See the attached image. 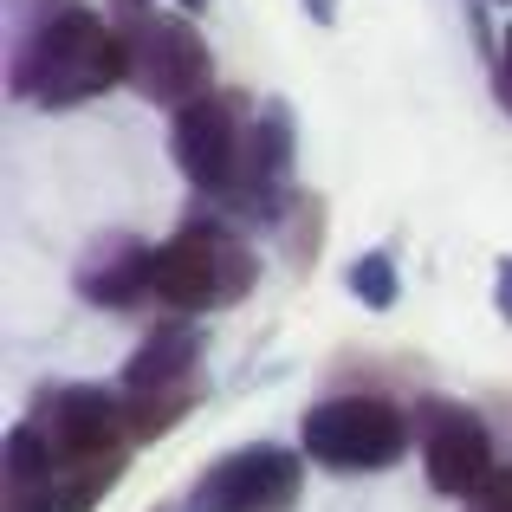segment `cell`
<instances>
[{
    "mask_svg": "<svg viewBox=\"0 0 512 512\" xmlns=\"http://www.w3.org/2000/svg\"><path fill=\"white\" fill-rule=\"evenodd\" d=\"M415 441H422V467H428V487L448 493V500H474L480 487L493 480L500 454H493V435L467 402L454 396H415L409 409Z\"/></svg>",
    "mask_w": 512,
    "mask_h": 512,
    "instance_id": "cell-5",
    "label": "cell"
},
{
    "mask_svg": "<svg viewBox=\"0 0 512 512\" xmlns=\"http://www.w3.org/2000/svg\"><path fill=\"white\" fill-rule=\"evenodd\" d=\"M240 104L247 98H227V91H208V98L182 104L169 117V150L182 175L201 188V195H227L240 175V143H247V124H240Z\"/></svg>",
    "mask_w": 512,
    "mask_h": 512,
    "instance_id": "cell-9",
    "label": "cell"
},
{
    "mask_svg": "<svg viewBox=\"0 0 512 512\" xmlns=\"http://www.w3.org/2000/svg\"><path fill=\"white\" fill-rule=\"evenodd\" d=\"M72 292L85 305H104V312H137V305H156V247L137 234H104L98 247L78 260Z\"/></svg>",
    "mask_w": 512,
    "mask_h": 512,
    "instance_id": "cell-10",
    "label": "cell"
},
{
    "mask_svg": "<svg viewBox=\"0 0 512 512\" xmlns=\"http://www.w3.org/2000/svg\"><path fill=\"white\" fill-rule=\"evenodd\" d=\"M493 85H500V104L512 111V26L500 33V52H493Z\"/></svg>",
    "mask_w": 512,
    "mask_h": 512,
    "instance_id": "cell-17",
    "label": "cell"
},
{
    "mask_svg": "<svg viewBox=\"0 0 512 512\" xmlns=\"http://www.w3.org/2000/svg\"><path fill=\"white\" fill-rule=\"evenodd\" d=\"M175 7H182V13H201V7H208V0H175Z\"/></svg>",
    "mask_w": 512,
    "mask_h": 512,
    "instance_id": "cell-20",
    "label": "cell"
},
{
    "mask_svg": "<svg viewBox=\"0 0 512 512\" xmlns=\"http://www.w3.org/2000/svg\"><path fill=\"white\" fill-rule=\"evenodd\" d=\"M299 7H305V13H312V20H318V26H331V20H338V0H299Z\"/></svg>",
    "mask_w": 512,
    "mask_h": 512,
    "instance_id": "cell-19",
    "label": "cell"
},
{
    "mask_svg": "<svg viewBox=\"0 0 512 512\" xmlns=\"http://www.w3.org/2000/svg\"><path fill=\"white\" fill-rule=\"evenodd\" d=\"M318 234H325V201H318V195H299V201H292V214L279 221V240H286V253L305 266L318 253Z\"/></svg>",
    "mask_w": 512,
    "mask_h": 512,
    "instance_id": "cell-15",
    "label": "cell"
},
{
    "mask_svg": "<svg viewBox=\"0 0 512 512\" xmlns=\"http://www.w3.org/2000/svg\"><path fill=\"white\" fill-rule=\"evenodd\" d=\"M124 78H130V39L111 26V13L59 0L39 20L13 26V59H7L13 98H33L46 111H72V104L124 85Z\"/></svg>",
    "mask_w": 512,
    "mask_h": 512,
    "instance_id": "cell-1",
    "label": "cell"
},
{
    "mask_svg": "<svg viewBox=\"0 0 512 512\" xmlns=\"http://www.w3.org/2000/svg\"><path fill=\"white\" fill-rule=\"evenodd\" d=\"M299 487H305V454L279 448V441H247V448L221 454L195 480L188 506L195 512H292Z\"/></svg>",
    "mask_w": 512,
    "mask_h": 512,
    "instance_id": "cell-6",
    "label": "cell"
},
{
    "mask_svg": "<svg viewBox=\"0 0 512 512\" xmlns=\"http://www.w3.org/2000/svg\"><path fill=\"white\" fill-rule=\"evenodd\" d=\"M117 480H124V454H104V461H72L65 454L52 474L0 487V512H91Z\"/></svg>",
    "mask_w": 512,
    "mask_h": 512,
    "instance_id": "cell-11",
    "label": "cell"
},
{
    "mask_svg": "<svg viewBox=\"0 0 512 512\" xmlns=\"http://www.w3.org/2000/svg\"><path fill=\"white\" fill-rule=\"evenodd\" d=\"M201 389H156V396H124V415H130V441H163L182 428V415L195 409Z\"/></svg>",
    "mask_w": 512,
    "mask_h": 512,
    "instance_id": "cell-13",
    "label": "cell"
},
{
    "mask_svg": "<svg viewBox=\"0 0 512 512\" xmlns=\"http://www.w3.org/2000/svg\"><path fill=\"white\" fill-rule=\"evenodd\" d=\"M409 409H396L376 389H350V396H325L299 415V454L331 474H383L409 454Z\"/></svg>",
    "mask_w": 512,
    "mask_h": 512,
    "instance_id": "cell-3",
    "label": "cell"
},
{
    "mask_svg": "<svg viewBox=\"0 0 512 512\" xmlns=\"http://www.w3.org/2000/svg\"><path fill=\"white\" fill-rule=\"evenodd\" d=\"M201 370V325L195 318H169V325H156L150 338L130 350L124 363V396H156V389H188Z\"/></svg>",
    "mask_w": 512,
    "mask_h": 512,
    "instance_id": "cell-12",
    "label": "cell"
},
{
    "mask_svg": "<svg viewBox=\"0 0 512 512\" xmlns=\"http://www.w3.org/2000/svg\"><path fill=\"white\" fill-rule=\"evenodd\" d=\"M467 512H512V467H493V480L474 493V500H461Z\"/></svg>",
    "mask_w": 512,
    "mask_h": 512,
    "instance_id": "cell-16",
    "label": "cell"
},
{
    "mask_svg": "<svg viewBox=\"0 0 512 512\" xmlns=\"http://www.w3.org/2000/svg\"><path fill=\"white\" fill-rule=\"evenodd\" d=\"M493 305H500V318L512 325V260L493 266Z\"/></svg>",
    "mask_w": 512,
    "mask_h": 512,
    "instance_id": "cell-18",
    "label": "cell"
},
{
    "mask_svg": "<svg viewBox=\"0 0 512 512\" xmlns=\"http://www.w3.org/2000/svg\"><path fill=\"white\" fill-rule=\"evenodd\" d=\"M130 39V85L143 91L150 104H163L175 117L182 104L208 98V78H214V59H208V39L195 33L188 13H150V20L124 26Z\"/></svg>",
    "mask_w": 512,
    "mask_h": 512,
    "instance_id": "cell-4",
    "label": "cell"
},
{
    "mask_svg": "<svg viewBox=\"0 0 512 512\" xmlns=\"http://www.w3.org/2000/svg\"><path fill=\"white\" fill-rule=\"evenodd\" d=\"M59 454L72 461H104V454H124L130 448V415H124V389H104V383H52L39 389L33 415Z\"/></svg>",
    "mask_w": 512,
    "mask_h": 512,
    "instance_id": "cell-8",
    "label": "cell"
},
{
    "mask_svg": "<svg viewBox=\"0 0 512 512\" xmlns=\"http://www.w3.org/2000/svg\"><path fill=\"white\" fill-rule=\"evenodd\" d=\"M292 156H299V130H292V111L279 98H266L260 111L247 117V143H240V175L234 188H227L221 201H234L240 214H253V221L279 227L292 214V201H299V188H292Z\"/></svg>",
    "mask_w": 512,
    "mask_h": 512,
    "instance_id": "cell-7",
    "label": "cell"
},
{
    "mask_svg": "<svg viewBox=\"0 0 512 512\" xmlns=\"http://www.w3.org/2000/svg\"><path fill=\"white\" fill-rule=\"evenodd\" d=\"M260 279V253L234 234L227 221H182L156 247V305L163 312H214L240 305Z\"/></svg>",
    "mask_w": 512,
    "mask_h": 512,
    "instance_id": "cell-2",
    "label": "cell"
},
{
    "mask_svg": "<svg viewBox=\"0 0 512 512\" xmlns=\"http://www.w3.org/2000/svg\"><path fill=\"white\" fill-rule=\"evenodd\" d=\"M344 286L357 292V299L370 305V312H389V305L402 299V279H396V260H389L383 247H376V253H363V260H350Z\"/></svg>",
    "mask_w": 512,
    "mask_h": 512,
    "instance_id": "cell-14",
    "label": "cell"
}]
</instances>
